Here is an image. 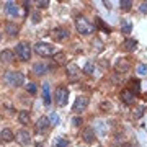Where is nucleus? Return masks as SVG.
Segmentation results:
<instances>
[{"mask_svg": "<svg viewBox=\"0 0 147 147\" xmlns=\"http://www.w3.org/2000/svg\"><path fill=\"white\" fill-rule=\"evenodd\" d=\"M0 39H2V36H0Z\"/></svg>", "mask_w": 147, "mask_h": 147, "instance_id": "e433bc0d", "label": "nucleus"}, {"mask_svg": "<svg viewBox=\"0 0 147 147\" xmlns=\"http://www.w3.org/2000/svg\"><path fill=\"white\" fill-rule=\"evenodd\" d=\"M34 51H36L38 56H42V57H49V56H54L56 54V47L49 42H36L34 44Z\"/></svg>", "mask_w": 147, "mask_h": 147, "instance_id": "7ed1b4c3", "label": "nucleus"}, {"mask_svg": "<svg viewBox=\"0 0 147 147\" xmlns=\"http://www.w3.org/2000/svg\"><path fill=\"white\" fill-rule=\"evenodd\" d=\"M47 70H49V67H47L46 62H38L33 65V72L36 74V75H44Z\"/></svg>", "mask_w": 147, "mask_h": 147, "instance_id": "2eb2a0df", "label": "nucleus"}, {"mask_svg": "<svg viewBox=\"0 0 147 147\" xmlns=\"http://www.w3.org/2000/svg\"><path fill=\"white\" fill-rule=\"evenodd\" d=\"M47 5H49L47 0H39V2H38V7H39V8H47Z\"/></svg>", "mask_w": 147, "mask_h": 147, "instance_id": "72a5a7b5", "label": "nucleus"}, {"mask_svg": "<svg viewBox=\"0 0 147 147\" xmlns=\"http://www.w3.org/2000/svg\"><path fill=\"white\" fill-rule=\"evenodd\" d=\"M82 72L87 74V75H93V74H95V64H93V62H87Z\"/></svg>", "mask_w": 147, "mask_h": 147, "instance_id": "a878e982", "label": "nucleus"}, {"mask_svg": "<svg viewBox=\"0 0 147 147\" xmlns=\"http://www.w3.org/2000/svg\"><path fill=\"white\" fill-rule=\"evenodd\" d=\"M139 10H141L142 13H147V2H142V3H141V8H139Z\"/></svg>", "mask_w": 147, "mask_h": 147, "instance_id": "c9c22d12", "label": "nucleus"}, {"mask_svg": "<svg viewBox=\"0 0 147 147\" xmlns=\"http://www.w3.org/2000/svg\"><path fill=\"white\" fill-rule=\"evenodd\" d=\"M5 31L10 34V36H16L18 34V26H16L15 23H11V21H8L5 25Z\"/></svg>", "mask_w": 147, "mask_h": 147, "instance_id": "b1692460", "label": "nucleus"}, {"mask_svg": "<svg viewBox=\"0 0 147 147\" xmlns=\"http://www.w3.org/2000/svg\"><path fill=\"white\" fill-rule=\"evenodd\" d=\"M13 139H15V134H13L11 129L5 127L3 131H0V141H2V142H11Z\"/></svg>", "mask_w": 147, "mask_h": 147, "instance_id": "ddd939ff", "label": "nucleus"}, {"mask_svg": "<svg viewBox=\"0 0 147 147\" xmlns=\"http://www.w3.org/2000/svg\"><path fill=\"white\" fill-rule=\"evenodd\" d=\"M54 100H56V105L57 106H65L69 101V90L65 87H59L56 88V93H54Z\"/></svg>", "mask_w": 147, "mask_h": 147, "instance_id": "20e7f679", "label": "nucleus"}, {"mask_svg": "<svg viewBox=\"0 0 147 147\" xmlns=\"http://www.w3.org/2000/svg\"><path fill=\"white\" fill-rule=\"evenodd\" d=\"M119 7H121L124 11H127V10H131L132 2H131V0H121V2H119Z\"/></svg>", "mask_w": 147, "mask_h": 147, "instance_id": "cd10ccee", "label": "nucleus"}, {"mask_svg": "<svg viewBox=\"0 0 147 147\" xmlns=\"http://www.w3.org/2000/svg\"><path fill=\"white\" fill-rule=\"evenodd\" d=\"M80 75H82V70L77 64H69L67 65V79L70 82H77L80 79Z\"/></svg>", "mask_w": 147, "mask_h": 147, "instance_id": "0eeeda50", "label": "nucleus"}, {"mask_svg": "<svg viewBox=\"0 0 147 147\" xmlns=\"http://www.w3.org/2000/svg\"><path fill=\"white\" fill-rule=\"evenodd\" d=\"M119 26H121V33H124V34H129L132 31V23L127 18H121Z\"/></svg>", "mask_w": 147, "mask_h": 147, "instance_id": "a211bd4d", "label": "nucleus"}, {"mask_svg": "<svg viewBox=\"0 0 147 147\" xmlns=\"http://www.w3.org/2000/svg\"><path fill=\"white\" fill-rule=\"evenodd\" d=\"M3 82L10 87H21L25 82V75L18 70H11V72H7L3 75Z\"/></svg>", "mask_w": 147, "mask_h": 147, "instance_id": "f257e3e1", "label": "nucleus"}, {"mask_svg": "<svg viewBox=\"0 0 147 147\" xmlns=\"http://www.w3.org/2000/svg\"><path fill=\"white\" fill-rule=\"evenodd\" d=\"M123 47L126 49L127 53H132V51H136L137 41L134 39V38H127V39H124V42H123Z\"/></svg>", "mask_w": 147, "mask_h": 147, "instance_id": "dca6fc26", "label": "nucleus"}, {"mask_svg": "<svg viewBox=\"0 0 147 147\" xmlns=\"http://www.w3.org/2000/svg\"><path fill=\"white\" fill-rule=\"evenodd\" d=\"M129 84H131L132 93H134V95H139V92H141V82H139L137 79H131V80H129Z\"/></svg>", "mask_w": 147, "mask_h": 147, "instance_id": "393cba45", "label": "nucleus"}, {"mask_svg": "<svg viewBox=\"0 0 147 147\" xmlns=\"http://www.w3.org/2000/svg\"><path fill=\"white\" fill-rule=\"evenodd\" d=\"M49 126H51L49 118H46V116H41V118L36 121V126H34V129H36V134H44V132H47V131H49Z\"/></svg>", "mask_w": 147, "mask_h": 147, "instance_id": "6e6552de", "label": "nucleus"}, {"mask_svg": "<svg viewBox=\"0 0 147 147\" xmlns=\"http://www.w3.org/2000/svg\"><path fill=\"white\" fill-rule=\"evenodd\" d=\"M82 137H84L85 142H93L95 141V131L92 129V127H87V129H84V132H82Z\"/></svg>", "mask_w": 147, "mask_h": 147, "instance_id": "412c9836", "label": "nucleus"}, {"mask_svg": "<svg viewBox=\"0 0 147 147\" xmlns=\"http://www.w3.org/2000/svg\"><path fill=\"white\" fill-rule=\"evenodd\" d=\"M3 8H5V13L8 16H18V13H20V8H18L15 2H5Z\"/></svg>", "mask_w": 147, "mask_h": 147, "instance_id": "f8f14e48", "label": "nucleus"}, {"mask_svg": "<svg viewBox=\"0 0 147 147\" xmlns=\"http://www.w3.org/2000/svg\"><path fill=\"white\" fill-rule=\"evenodd\" d=\"M136 72L139 75H147V64H139L136 69Z\"/></svg>", "mask_w": 147, "mask_h": 147, "instance_id": "c85d7f7f", "label": "nucleus"}, {"mask_svg": "<svg viewBox=\"0 0 147 147\" xmlns=\"http://www.w3.org/2000/svg\"><path fill=\"white\" fill-rule=\"evenodd\" d=\"M49 123H51V126H57L59 124V116L56 115V113H51V116H49Z\"/></svg>", "mask_w": 147, "mask_h": 147, "instance_id": "c756f323", "label": "nucleus"}, {"mask_svg": "<svg viewBox=\"0 0 147 147\" xmlns=\"http://www.w3.org/2000/svg\"><path fill=\"white\" fill-rule=\"evenodd\" d=\"M30 119H31V115H30V111L23 110L18 113V121H20V124H23V126H26V124H30Z\"/></svg>", "mask_w": 147, "mask_h": 147, "instance_id": "6ab92c4d", "label": "nucleus"}, {"mask_svg": "<svg viewBox=\"0 0 147 147\" xmlns=\"http://www.w3.org/2000/svg\"><path fill=\"white\" fill-rule=\"evenodd\" d=\"M13 59H15V54H13V51H10V49H3V51L0 53V61H2V62L10 64V62H13Z\"/></svg>", "mask_w": 147, "mask_h": 147, "instance_id": "4468645a", "label": "nucleus"}, {"mask_svg": "<svg viewBox=\"0 0 147 147\" xmlns=\"http://www.w3.org/2000/svg\"><path fill=\"white\" fill-rule=\"evenodd\" d=\"M87 106H88V96H85V95H79L77 98H75V103L72 106V111L74 113H82V111L87 110Z\"/></svg>", "mask_w": 147, "mask_h": 147, "instance_id": "39448f33", "label": "nucleus"}, {"mask_svg": "<svg viewBox=\"0 0 147 147\" xmlns=\"http://www.w3.org/2000/svg\"><path fill=\"white\" fill-rule=\"evenodd\" d=\"M121 101L124 103V105H134V101H136V95L132 93L131 90H123L121 92Z\"/></svg>", "mask_w": 147, "mask_h": 147, "instance_id": "9b49d317", "label": "nucleus"}, {"mask_svg": "<svg viewBox=\"0 0 147 147\" xmlns=\"http://www.w3.org/2000/svg\"><path fill=\"white\" fill-rule=\"evenodd\" d=\"M142 115H144V106H137L134 111V118H142Z\"/></svg>", "mask_w": 147, "mask_h": 147, "instance_id": "2f4dec72", "label": "nucleus"}, {"mask_svg": "<svg viewBox=\"0 0 147 147\" xmlns=\"http://www.w3.org/2000/svg\"><path fill=\"white\" fill-rule=\"evenodd\" d=\"M75 28H77V31L80 33V34H92V33L95 31V25L93 23H90L85 16H79L77 20H75Z\"/></svg>", "mask_w": 147, "mask_h": 147, "instance_id": "f03ea898", "label": "nucleus"}, {"mask_svg": "<svg viewBox=\"0 0 147 147\" xmlns=\"http://www.w3.org/2000/svg\"><path fill=\"white\" fill-rule=\"evenodd\" d=\"M95 20H96V25H98V26H100V28H101V30H103L105 33H111V28L108 26V25H105L101 18H95Z\"/></svg>", "mask_w": 147, "mask_h": 147, "instance_id": "bb28decb", "label": "nucleus"}, {"mask_svg": "<svg viewBox=\"0 0 147 147\" xmlns=\"http://www.w3.org/2000/svg\"><path fill=\"white\" fill-rule=\"evenodd\" d=\"M26 90H28V93H36V85L33 84V82H30L26 85Z\"/></svg>", "mask_w": 147, "mask_h": 147, "instance_id": "473e14b6", "label": "nucleus"}, {"mask_svg": "<svg viewBox=\"0 0 147 147\" xmlns=\"http://www.w3.org/2000/svg\"><path fill=\"white\" fill-rule=\"evenodd\" d=\"M16 56H18L21 61H30V59H31V47L28 46L26 42L16 44Z\"/></svg>", "mask_w": 147, "mask_h": 147, "instance_id": "423d86ee", "label": "nucleus"}, {"mask_svg": "<svg viewBox=\"0 0 147 147\" xmlns=\"http://www.w3.org/2000/svg\"><path fill=\"white\" fill-rule=\"evenodd\" d=\"M42 96H44V105L49 106L51 101H53V98H51V90H49V84H42Z\"/></svg>", "mask_w": 147, "mask_h": 147, "instance_id": "aec40b11", "label": "nucleus"}, {"mask_svg": "<svg viewBox=\"0 0 147 147\" xmlns=\"http://www.w3.org/2000/svg\"><path fill=\"white\" fill-rule=\"evenodd\" d=\"M95 47H96V51H98V53H101V51H103V42H101L98 38L93 41V49H95Z\"/></svg>", "mask_w": 147, "mask_h": 147, "instance_id": "7c9ffc66", "label": "nucleus"}, {"mask_svg": "<svg viewBox=\"0 0 147 147\" xmlns=\"http://www.w3.org/2000/svg\"><path fill=\"white\" fill-rule=\"evenodd\" d=\"M72 123H74V126H82V118L75 116V118L72 119Z\"/></svg>", "mask_w": 147, "mask_h": 147, "instance_id": "f704fd0d", "label": "nucleus"}, {"mask_svg": "<svg viewBox=\"0 0 147 147\" xmlns=\"http://www.w3.org/2000/svg\"><path fill=\"white\" fill-rule=\"evenodd\" d=\"M69 36H70V31L67 28H54L53 30L54 41H65V39H69Z\"/></svg>", "mask_w": 147, "mask_h": 147, "instance_id": "1a4fd4ad", "label": "nucleus"}, {"mask_svg": "<svg viewBox=\"0 0 147 147\" xmlns=\"http://www.w3.org/2000/svg\"><path fill=\"white\" fill-rule=\"evenodd\" d=\"M129 61L127 59H119L118 61V64H116V72H119V74H124L127 72V69H129Z\"/></svg>", "mask_w": 147, "mask_h": 147, "instance_id": "f3484780", "label": "nucleus"}, {"mask_svg": "<svg viewBox=\"0 0 147 147\" xmlns=\"http://www.w3.org/2000/svg\"><path fill=\"white\" fill-rule=\"evenodd\" d=\"M15 137H16V142L21 144V146H28V144L31 142V136H30V132H28L26 129H20V131L15 134Z\"/></svg>", "mask_w": 147, "mask_h": 147, "instance_id": "9d476101", "label": "nucleus"}, {"mask_svg": "<svg viewBox=\"0 0 147 147\" xmlns=\"http://www.w3.org/2000/svg\"><path fill=\"white\" fill-rule=\"evenodd\" d=\"M53 61H54L56 65H64V64L67 62V56H65L64 53H56L53 56Z\"/></svg>", "mask_w": 147, "mask_h": 147, "instance_id": "4be33fe9", "label": "nucleus"}, {"mask_svg": "<svg viewBox=\"0 0 147 147\" xmlns=\"http://www.w3.org/2000/svg\"><path fill=\"white\" fill-rule=\"evenodd\" d=\"M53 147H70V144H69V141L65 139V137L59 136V137H56V139H54Z\"/></svg>", "mask_w": 147, "mask_h": 147, "instance_id": "5701e85b", "label": "nucleus"}]
</instances>
